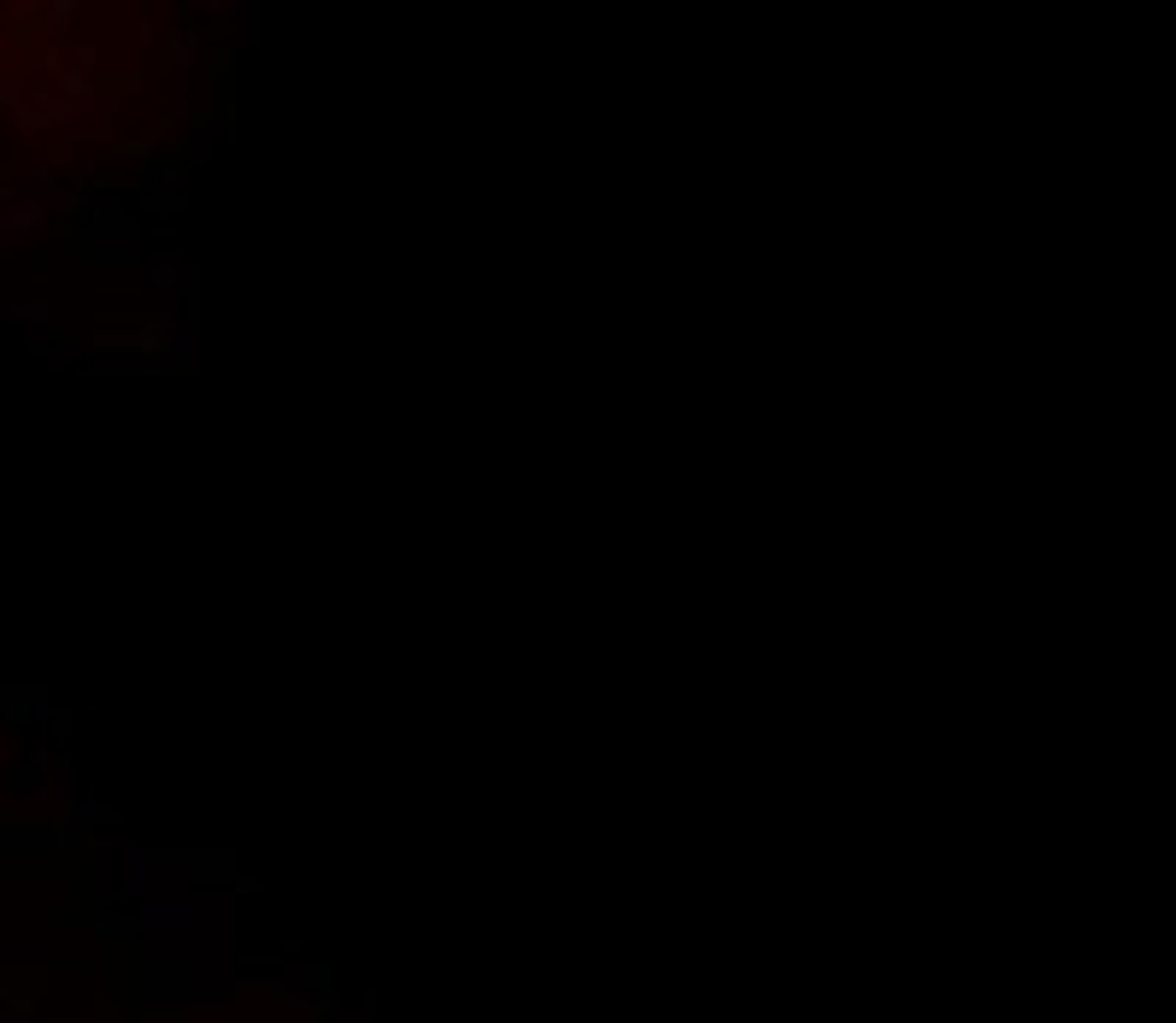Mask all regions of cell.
Masks as SVG:
<instances>
[{"label":"cell","instance_id":"obj_2","mask_svg":"<svg viewBox=\"0 0 1176 1023\" xmlns=\"http://www.w3.org/2000/svg\"><path fill=\"white\" fill-rule=\"evenodd\" d=\"M189 271H195V265L182 260L177 247H153V253H142V283H147L153 294H182Z\"/></svg>","mask_w":1176,"mask_h":1023},{"label":"cell","instance_id":"obj_1","mask_svg":"<svg viewBox=\"0 0 1176 1023\" xmlns=\"http://www.w3.org/2000/svg\"><path fill=\"white\" fill-rule=\"evenodd\" d=\"M200 48H206V30H200V24H189V18L165 35V82H171L177 95L200 77Z\"/></svg>","mask_w":1176,"mask_h":1023},{"label":"cell","instance_id":"obj_5","mask_svg":"<svg viewBox=\"0 0 1176 1023\" xmlns=\"http://www.w3.org/2000/svg\"><path fill=\"white\" fill-rule=\"evenodd\" d=\"M147 212H160V218H171V212H182V200H165V195H142Z\"/></svg>","mask_w":1176,"mask_h":1023},{"label":"cell","instance_id":"obj_3","mask_svg":"<svg viewBox=\"0 0 1176 1023\" xmlns=\"http://www.w3.org/2000/svg\"><path fill=\"white\" fill-rule=\"evenodd\" d=\"M136 182H142V195L189 200V171H182L177 160H160V165H147V171H136Z\"/></svg>","mask_w":1176,"mask_h":1023},{"label":"cell","instance_id":"obj_6","mask_svg":"<svg viewBox=\"0 0 1176 1023\" xmlns=\"http://www.w3.org/2000/svg\"><path fill=\"white\" fill-rule=\"evenodd\" d=\"M136 42H142V48H153V42H160V24H153V18H142V24H136Z\"/></svg>","mask_w":1176,"mask_h":1023},{"label":"cell","instance_id":"obj_4","mask_svg":"<svg viewBox=\"0 0 1176 1023\" xmlns=\"http://www.w3.org/2000/svg\"><path fill=\"white\" fill-rule=\"evenodd\" d=\"M89 824H100V829H118V812H106V806H95V800H82V806H77V824H71V829H77V835H82V829H89Z\"/></svg>","mask_w":1176,"mask_h":1023},{"label":"cell","instance_id":"obj_7","mask_svg":"<svg viewBox=\"0 0 1176 1023\" xmlns=\"http://www.w3.org/2000/svg\"><path fill=\"white\" fill-rule=\"evenodd\" d=\"M294 1023H318V1018H294Z\"/></svg>","mask_w":1176,"mask_h":1023}]
</instances>
